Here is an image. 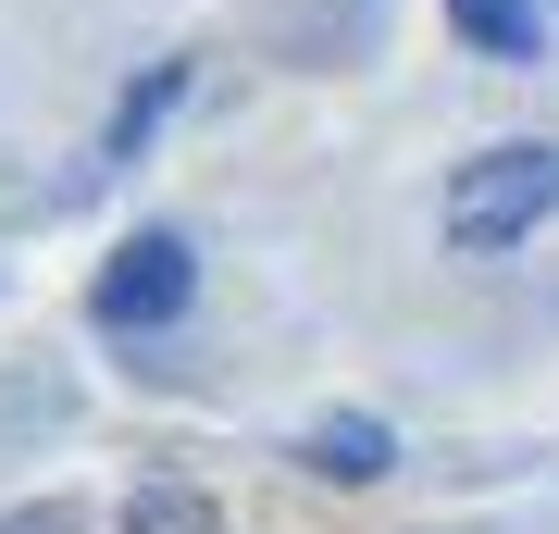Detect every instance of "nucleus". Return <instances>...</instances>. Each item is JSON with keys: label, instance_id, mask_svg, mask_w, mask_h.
Returning a JSON list of instances; mask_svg holds the SVG:
<instances>
[{"label": "nucleus", "instance_id": "obj_1", "mask_svg": "<svg viewBox=\"0 0 559 534\" xmlns=\"http://www.w3.org/2000/svg\"><path fill=\"white\" fill-rule=\"evenodd\" d=\"M559 212V150L547 138H510V150H473L448 175V249H510Z\"/></svg>", "mask_w": 559, "mask_h": 534}, {"label": "nucleus", "instance_id": "obj_2", "mask_svg": "<svg viewBox=\"0 0 559 534\" xmlns=\"http://www.w3.org/2000/svg\"><path fill=\"white\" fill-rule=\"evenodd\" d=\"M187 298H200V249L162 237V224H150V237H124V249L100 261V323H112V336H162Z\"/></svg>", "mask_w": 559, "mask_h": 534}, {"label": "nucleus", "instance_id": "obj_3", "mask_svg": "<svg viewBox=\"0 0 559 534\" xmlns=\"http://www.w3.org/2000/svg\"><path fill=\"white\" fill-rule=\"evenodd\" d=\"M448 25L498 62H535V0H448Z\"/></svg>", "mask_w": 559, "mask_h": 534}, {"label": "nucleus", "instance_id": "obj_4", "mask_svg": "<svg viewBox=\"0 0 559 534\" xmlns=\"http://www.w3.org/2000/svg\"><path fill=\"white\" fill-rule=\"evenodd\" d=\"M385 460H399L385 423H323V436H311V473H323V485H373Z\"/></svg>", "mask_w": 559, "mask_h": 534}, {"label": "nucleus", "instance_id": "obj_5", "mask_svg": "<svg viewBox=\"0 0 559 534\" xmlns=\"http://www.w3.org/2000/svg\"><path fill=\"white\" fill-rule=\"evenodd\" d=\"M175 87H187V62H150V75L124 87V112H112V138H100V162H138V138H150L162 112H175Z\"/></svg>", "mask_w": 559, "mask_h": 534}, {"label": "nucleus", "instance_id": "obj_6", "mask_svg": "<svg viewBox=\"0 0 559 534\" xmlns=\"http://www.w3.org/2000/svg\"><path fill=\"white\" fill-rule=\"evenodd\" d=\"M124 534H224V510L200 485H138V510H124Z\"/></svg>", "mask_w": 559, "mask_h": 534}, {"label": "nucleus", "instance_id": "obj_7", "mask_svg": "<svg viewBox=\"0 0 559 534\" xmlns=\"http://www.w3.org/2000/svg\"><path fill=\"white\" fill-rule=\"evenodd\" d=\"M0 534H75V510H13Z\"/></svg>", "mask_w": 559, "mask_h": 534}]
</instances>
